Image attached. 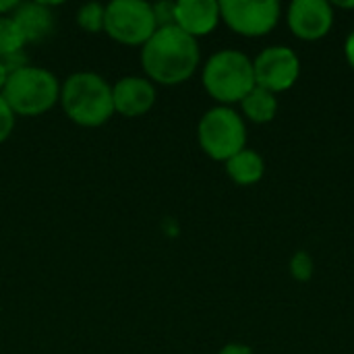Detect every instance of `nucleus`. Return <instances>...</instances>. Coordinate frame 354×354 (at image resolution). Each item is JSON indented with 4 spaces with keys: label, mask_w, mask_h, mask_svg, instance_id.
Here are the masks:
<instances>
[{
    "label": "nucleus",
    "mask_w": 354,
    "mask_h": 354,
    "mask_svg": "<svg viewBox=\"0 0 354 354\" xmlns=\"http://www.w3.org/2000/svg\"><path fill=\"white\" fill-rule=\"evenodd\" d=\"M27 46L19 25L15 23L12 15L10 17H0V58L12 56L23 52Z\"/></svg>",
    "instance_id": "obj_15"
},
{
    "label": "nucleus",
    "mask_w": 354,
    "mask_h": 354,
    "mask_svg": "<svg viewBox=\"0 0 354 354\" xmlns=\"http://www.w3.org/2000/svg\"><path fill=\"white\" fill-rule=\"evenodd\" d=\"M2 97L15 116H41L58 104L60 81L48 68L27 64L8 73Z\"/></svg>",
    "instance_id": "obj_4"
},
{
    "label": "nucleus",
    "mask_w": 354,
    "mask_h": 354,
    "mask_svg": "<svg viewBox=\"0 0 354 354\" xmlns=\"http://www.w3.org/2000/svg\"><path fill=\"white\" fill-rule=\"evenodd\" d=\"M340 8H354V2H338Z\"/></svg>",
    "instance_id": "obj_24"
},
{
    "label": "nucleus",
    "mask_w": 354,
    "mask_h": 354,
    "mask_svg": "<svg viewBox=\"0 0 354 354\" xmlns=\"http://www.w3.org/2000/svg\"><path fill=\"white\" fill-rule=\"evenodd\" d=\"M344 56H346V62L354 68V29L348 33V37L344 41Z\"/></svg>",
    "instance_id": "obj_21"
},
{
    "label": "nucleus",
    "mask_w": 354,
    "mask_h": 354,
    "mask_svg": "<svg viewBox=\"0 0 354 354\" xmlns=\"http://www.w3.org/2000/svg\"><path fill=\"white\" fill-rule=\"evenodd\" d=\"M12 19L27 44L44 41L54 31V12L46 2H21Z\"/></svg>",
    "instance_id": "obj_12"
},
{
    "label": "nucleus",
    "mask_w": 354,
    "mask_h": 354,
    "mask_svg": "<svg viewBox=\"0 0 354 354\" xmlns=\"http://www.w3.org/2000/svg\"><path fill=\"white\" fill-rule=\"evenodd\" d=\"M64 114L79 127L95 129L114 116L112 85L97 73L79 71L60 83V100Z\"/></svg>",
    "instance_id": "obj_2"
},
{
    "label": "nucleus",
    "mask_w": 354,
    "mask_h": 354,
    "mask_svg": "<svg viewBox=\"0 0 354 354\" xmlns=\"http://www.w3.org/2000/svg\"><path fill=\"white\" fill-rule=\"evenodd\" d=\"M19 0H0V17H10L19 8Z\"/></svg>",
    "instance_id": "obj_22"
},
{
    "label": "nucleus",
    "mask_w": 354,
    "mask_h": 354,
    "mask_svg": "<svg viewBox=\"0 0 354 354\" xmlns=\"http://www.w3.org/2000/svg\"><path fill=\"white\" fill-rule=\"evenodd\" d=\"M158 100L156 85L147 77H122L112 85V106L114 114L124 118H139L147 114Z\"/></svg>",
    "instance_id": "obj_10"
},
{
    "label": "nucleus",
    "mask_w": 354,
    "mask_h": 354,
    "mask_svg": "<svg viewBox=\"0 0 354 354\" xmlns=\"http://www.w3.org/2000/svg\"><path fill=\"white\" fill-rule=\"evenodd\" d=\"M218 354H253V348L243 342H230V344L222 346Z\"/></svg>",
    "instance_id": "obj_20"
},
{
    "label": "nucleus",
    "mask_w": 354,
    "mask_h": 354,
    "mask_svg": "<svg viewBox=\"0 0 354 354\" xmlns=\"http://www.w3.org/2000/svg\"><path fill=\"white\" fill-rule=\"evenodd\" d=\"M203 89L218 106L241 104V100L255 87L253 60L234 48L214 52L201 68Z\"/></svg>",
    "instance_id": "obj_3"
},
{
    "label": "nucleus",
    "mask_w": 354,
    "mask_h": 354,
    "mask_svg": "<svg viewBox=\"0 0 354 354\" xmlns=\"http://www.w3.org/2000/svg\"><path fill=\"white\" fill-rule=\"evenodd\" d=\"M158 29L153 8L145 0H112L106 4L104 33L122 46H143Z\"/></svg>",
    "instance_id": "obj_6"
},
{
    "label": "nucleus",
    "mask_w": 354,
    "mask_h": 354,
    "mask_svg": "<svg viewBox=\"0 0 354 354\" xmlns=\"http://www.w3.org/2000/svg\"><path fill=\"white\" fill-rule=\"evenodd\" d=\"M253 75L255 85L278 95L295 87V83L299 81L301 58L288 46H268L253 58Z\"/></svg>",
    "instance_id": "obj_8"
},
{
    "label": "nucleus",
    "mask_w": 354,
    "mask_h": 354,
    "mask_svg": "<svg viewBox=\"0 0 354 354\" xmlns=\"http://www.w3.org/2000/svg\"><path fill=\"white\" fill-rule=\"evenodd\" d=\"M220 17L243 37H263L280 23L282 4L278 0H222Z\"/></svg>",
    "instance_id": "obj_7"
},
{
    "label": "nucleus",
    "mask_w": 354,
    "mask_h": 354,
    "mask_svg": "<svg viewBox=\"0 0 354 354\" xmlns=\"http://www.w3.org/2000/svg\"><path fill=\"white\" fill-rule=\"evenodd\" d=\"M220 21V2L216 0H178L174 4V25L195 39L209 35Z\"/></svg>",
    "instance_id": "obj_11"
},
{
    "label": "nucleus",
    "mask_w": 354,
    "mask_h": 354,
    "mask_svg": "<svg viewBox=\"0 0 354 354\" xmlns=\"http://www.w3.org/2000/svg\"><path fill=\"white\" fill-rule=\"evenodd\" d=\"M15 122H17L15 112L10 110V106H8V104L4 102V97L0 95V145L12 135Z\"/></svg>",
    "instance_id": "obj_18"
},
{
    "label": "nucleus",
    "mask_w": 354,
    "mask_h": 354,
    "mask_svg": "<svg viewBox=\"0 0 354 354\" xmlns=\"http://www.w3.org/2000/svg\"><path fill=\"white\" fill-rule=\"evenodd\" d=\"M197 143L214 162H228L247 147V122L232 106H214L199 118Z\"/></svg>",
    "instance_id": "obj_5"
},
{
    "label": "nucleus",
    "mask_w": 354,
    "mask_h": 354,
    "mask_svg": "<svg viewBox=\"0 0 354 354\" xmlns=\"http://www.w3.org/2000/svg\"><path fill=\"white\" fill-rule=\"evenodd\" d=\"M6 79H8V71H6V66H4V62H2V58H0V95H2V89H4Z\"/></svg>",
    "instance_id": "obj_23"
},
{
    "label": "nucleus",
    "mask_w": 354,
    "mask_h": 354,
    "mask_svg": "<svg viewBox=\"0 0 354 354\" xmlns=\"http://www.w3.org/2000/svg\"><path fill=\"white\" fill-rule=\"evenodd\" d=\"M286 23L295 37L317 41L334 27V4L328 0H295L286 10Z\"/></svg>",
    "instance_id": "obj_9"
},
{
    "label": "nucleus",
    "mask_w": 354,
    "mask_h": 354,
    "mask_svg": "<svg viewBox=\"0 0 354 354\" xmlns=\"http://www.w3.org/2000/svg\"><path fill=\"white\" fill-rule=\"evenodd\" d=\"M278 114V95L255 85L243 100H241V116L245 122H255V124H268L276 118Z\"/></svg>",
    "instance_id": "obj_14"
},
{
    "label": "nucleus",
    "mask_w": 354,
    "mask_h": 354,
    "mask_svg": "<svg viewBox=\"0 0 354 354\" xmlns=\"http://www.w3.org/2000/svg\"><path fill=\"white\" fill-rule=\"evenodd\" d=\"M288 270H290V276L297 282H309L313 278V274H315V261H313V257L307 251L301 249V251H297L290 257Z\"/></svg>",
    "instance_id": "obj_17"
},
{
    "label": "nucleus",
    "mask_w": 354,
    "mask_h": 354,
    "mask_svg": "<svg viewBox=\"0 0 354 354\" xmlns=\"http://www.w3.org/2000/svg\"><path fill=\"white\" fill-rule=\"evenodd\" d=\"M141 68L156 85L174 87L187 83L201 64L199 41L176 25L158 27L141 46Z\"/></svg>",
    "instance_id": "obj_1"
},
{
    "label": "nucleus",
    "mask_w": 354,
    "mask_h": 354,
    "mask_svg": "<svg viewBox=\"0 0 354 354\" xmlns=\"http://www.w3.org/2000/svg\"><path fill=\"white\" fill-rule=\"evenodd\" d=\"M224 170L234 185L253 187L261 183V178L266 176V160L255 149L245 147L243 151L232 156L228 162H224Z\"/></svg>",
    "instance_id": "obj_13"
},
{
    "label": "nucleus",
    "mask_w": 354,
    "mask_h": 354,
    "mask_svg": "<svg viewBox=\"0 0 354 354\" xmlns=\"http://www.w3.org/2000/svg\"><path fill=\"white\" fill-rule=\"evenodd\" d=\"M104 19H106V6L100 2H87L77 8L75 21L79 29L87 33H100L104 31Z\"/></svg>",
    "instance_id": "obj_16"
},
{
    "label": "nucleus",
    "mask_w": 354,
    "mask_h": 354,
    "mask_svg": "<svg viewBox=\"0 0 354 354\" xmlns=\"http://www.w3.org/2000/svg\"><path fill=\"white\" fill-rule=\"evenodd\" d=\"M174 4L176 2H156V4H151L158 27L174 25Z\"/></svg>",
    "instance_id": "obj_19"
}]
</instances>
